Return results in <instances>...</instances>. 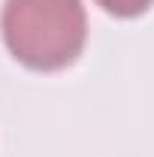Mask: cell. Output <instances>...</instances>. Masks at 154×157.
Masks as SVG:
<instances>
[{
  "instance_id": "obj_1",
  "label": "cell",
  "mask_w": 154,
  "mask_h": 157,
  "mask_svg": "<svg viewBox=\"0 0 154 157\" xmlns=\"http://www.w3.org/2000/svg\"><path fill=\"white\" fill-rule=\"evenodd\" d=\"M3 42L30 70H64L82 55L88 18L82 0H6Z\"/></svg>"
},
{
  "instance_id": "obj_2",
  "label": "cell",
  "mask_w": 154,
  "mask_h": 157,
  "mask_svg": "<svg viewBox=\"0 0 154 157\" xmlns=\"http://www.w3.org/2000/svg\"><path fill=\"white\" fill-rule=\"evenodd\" d=\"M97 3L115 18H133V15H142L154 0H97Z\"/></svg>"
}]
</instances>
